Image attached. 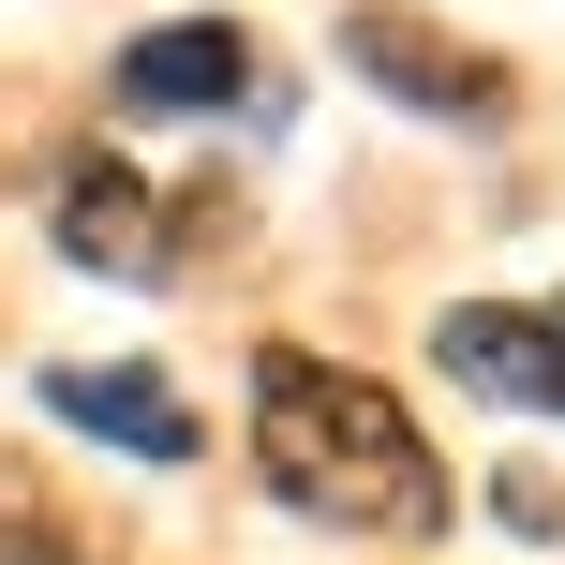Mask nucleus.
Returning a JSON list of instances; mask_svg holds the SVG:
<instances>
[{"mask_svg": "<svg viewBox=\"0 0 565 565\" xmlns=\"http://www.w3.org/2000/svg\"><path fill=\"white\" fill-rule=\"evenodd\" d=\"M254 461H268V491L298 521H328V536H447V461L417 447V417H402L372 372H342V358H254Z\"/></svg>", "mask_w": 565, "mask_h": 565, "instance_id": "1", "label": "nucleus"}, {"mask_svg": "<svg viewBox=\"0 0 565 565\" xmlns=\"http://www.w3.org/2000/svg\"><path fill=\"white\" fill-rule=\"evenodd\" d=\"M431 372L507 417H565V298H461L431 312Z\"/></svg>", "mask_w": 565, "mask_h": 565, "instance_id": "2", "label": "nucleus"}, {"mask_svg": "<svg viewBox=\"0 0 565 565\" xmlns=\"http://www.w3.org/2000/svg\"><path fill=\"white\" fill-rule=\"evenodd\" d=\"M105 105H119V119H224V105H254V30H224V15L135 30L119 75H105Z\"/></svg>", "mask_w": 565, "mask_h": 565, "instance_id": "3", "label": "nucleus"}, {"mask_svg": "<svg viewBox=\"0 0 565 565\" xmlns=\"http://www.w3.org/2000/svg\"><path fill=\"white\" fill-rule=\"evenodd\" d=\"M342 60H358L372 89H402L417 119H491L507 105V75H491L477 45H447L431 15H402V0H358V15H342Z\"/></svg>", "mask_w": 565, "mask_h": 565, "instance_id": "4", "label": "nucleus"}, {"mask_svg": "<svg viewBox=\"0 0 565 565\" xmlns=\"http://www.w3.org/2000/svg\"><path fill=\"white\" fill-rule=\"evenodd\" d=\"M45 417H75L89 447H119V461H194V402L164 387V372H135V358H60L45 372Z\"/></svg>", "mask_w": 565, "mask_h": 565, "instance_id": "5", "label": "nucleus"}, {"mask_svg": "<svg viewBox=\"0 0 565 565\" xmlns=\"http://www.w3.org/2000/svg\"><path fill=\"white\" fill-rule=\"evenodd\" d=\"M60 254L75 268H164V209L135 164H75L60 179Z\"/></svg>", "mask_w": 565, "mask_h": 565, "instance_id": "6", "label": "nucleus"}, {"mask_svg": "<svg viewBox=\"0 0 565 565\" xmlns=\"http://www.w3.org/2000/svg\"><path fill=\"white\" fill-rule=\"evenodd\" d=\"M0 565H75V536H60L30 491H0Z\"/></svg>", "mask_w": 565, "mask_h": 565, "instance_id": "7", "label": "nucleus"}]
</instances>
